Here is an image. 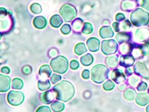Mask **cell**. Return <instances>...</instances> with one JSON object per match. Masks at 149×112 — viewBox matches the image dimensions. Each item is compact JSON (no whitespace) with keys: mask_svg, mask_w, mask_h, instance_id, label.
<instances>
[{"mask_svg":"<svg viewBox=\"0 0 149 112\" xmlns=\"http://www.w3.org/2000/svg\"><path fill=\"white\" fill-rule=\"evenodd\" d=\"M53 92L55 93V97L58 100L67 102L74 97L75 89L73 84L68 81H62L53 87Z\"/></svg>","mask_w":149,"mask_h":112,"instance_id":"6da1fadb","label":"cell"},{"mask_svg":"<svg viewBox=\"0 0 149 112\" xmlns=\"http://www.w3.org/2000/svg\"><path fill=\"white\" fill-rule=\"evenodd\" d=\"M130 19L132 25L135 27H146L149 24V13L143 8L137 7L131 12Z\"/></svg>","mask_w":149,"mask_h":112,"instance_id":"7a4b0ae2","label":"cell"},{"mask_svg":"<svg viewBox=\"0 0 149 112\" xmlns=\"http://www.w3.org/2000/svg\"><path fill=\"white\" fill-rule=\"evenodd\" d=\"M91 80L95 83H102L108 79L109 75V68L105 65L99 64L95 65L92 68L91 72Z\"/></svg>","mask_w":149,"mask_h":112,"instance_id":"3957f363","label":"cell"},{"mask_svg":"<svg viewBox=\"0 0 149 112\" xmlns=\"http://www.w3.org/2000/svg\"><path fill=\"white\" fill-rule=\"evenodd\" d=\"M50 65L55 73L63 74L68 70L69 62L65 56H58L51 60Z\"/></svg>","mask_w":149,"mask_h":112,"instance_id":"277c9868","label":"cell"},{"mask_svg":"<svg viewBox=\"0 0 149 112\" xmlns=\"http://www.w3.org/2000/svg\"><path fill=\"white\" fill-rule=\"evenodd\" d=\"M60 14L64 21L69 22L77 18L78 12L74 5L71 4H65L60 8Z\"/></svg>","mask_w":149,"mask_h":112,"instance_id":"5b68a950","label":"cell"},{"mask_svg":"<svg viewBox=\"0 0 149 112\" xmlns=\"http://www.w3.org/2000/svg\"><path fill=\"white\" fill-rule=\"evenodd\" d=\"M101 51L105 56H111L118 51V44L115 39H105L101 44Z\"/></svg>","mask_w":149,"mask_h":112,"instance_id":"8992f818","label":"cell"},{"mask_svg":"<svg viewBox=\"0 0 149 112\" xmlns=\"http://www.w3.org/2000/svg\"><path fill=\"white\" fill-rule=\"evenodd\" d=\"M7 102L11 106H17L22 104L25 99V95L20 91L11 90L7 95Z\"/></svg>","mask_w":149,"mask_h":112,"instance_id":"52a82bcc","label":"cell"},{"mask_svg":"<svg viewBox=\"0 0 149 112\" xmlns=\"http://www.w3.org/2000/svg\"><path fill=\"white\" fill-rule=\"evenodd\" d=\"M134 42L137 44L146 42L149 40V29L143 27L136 29L133 37Z\"/></svg>","mask_w":149,"mask_h":112,"instance_id":"ba28073f","label":"cell"},{"mask_svg":"<svg viewBox=\"0 0 149 112\" xmlns=\"http://www.w3.org/2000/svg\"><path fill=\"white\" fill-rule=\"evenodd\" d=\"M134 73L139 76L142 79L149 80V70L144 63L137 62L133 67Z\"/></svg>","mask_w":149,"mask_h":112,"instance_id":"9c48e42d","label":"cell"},{"mask_svg":"<svg viewBox=\"0 0 149 112\" xmlns=\"http://www.w3.org/2000/svg\"><path fill=\"white\" fill-rule=\"evenodd\" d=\"M111 80H112L115 83L119 84L120 83L125 82L126 80V76L123 73L122 70L119 69H113L111 72H110L109 75Z\"/></svg>","mask_w":149,"mask_h":112,"instance_id":"30bf717a","label":"cell"},{"mask_svg":"<svg viewBox=\"0 0 149 112\" xmlns=\"http://www.w3.org/2000/svg\"><path fill=\"white\" fill-rule=\"evenodd\" d=\"M135 102L138 106H146L149 104V93L148 92H139L135 97Z\"/></svg>","mask_w":149,"mask_h":112,"instance_id":"8fae6325","label":"cell"},{"mask_svg":"<svg viewBox=\"0 0 149 112\" xmlns=\"http://www.w3.org/2000/svg\"><path fill=\"white\" fill-rule=\"evenodd\" d=\"M135 60V58L131 54L122 55L119 59V65L125 68L131 67L134 65Z\"/></svg>","mask_w":149,"mask_h":112,"instance_id":"7c38bea8","label":"cell"},{"mask_svg":"<svg viewBox=\"0 0 149 112\" xmlns=\"http://www.w3.org/2000/svg\"><path fill=\"white\" fill-rule=\"evenodd\" d=\"M138 2L134 0H123L121 2L120 8L122 11L129 12L134 11L135 8H137Z\"/></svg>","mask_w":149,"mask_h":112,"instance_id":"4fadbf2b","label":"cell"},{"mask_svg":"<svg viewBox=\"0 0 149 112\" xmlns=\"http://www.w3.org/2000/svg\"><path fill=\"white\" fill-rule=\"evenodd\" d=\"M88 49L91 52H97L100 50V41L97 37H91L86 41Z\"/></svg>","mask_w":149,"mask_h":112,"instance_id":"5bb4252c","label":"cell"},{"mask_svg":"<svg viewBox=\"0 0 149 112\" xmlns=\"http://www.w3.org/2000/svg\"><path fill=\"white\" fill-rule=\"evenodd\" d=\"M11 79L8 76L0 74V93H5L10 89Z\"/></svg>","mask_w":149,"mask_h":112,"instance_id":"9a60e30c","label":"cell"},{"mask_svg":"<svg viewBox=\"0 0 149 112\" xmlns=\"http://www.w3.org/2000/svg\"><path fill=\"white\" fill-rule=\"evenodd\" d=\"M132 34L128 32H119L116 36V41L118 44H121L130 42L132 40Z\"/></svg>","mask_w":149,"mask_h":112,"instance_id":"2e32d148","label":"cell"},{"mask_svg":"<svg viewBox=\"0 0 149 112\" xmlns=\"http://www.w3.org/2000/svg\"><path fill=\"white\" fill-rule=\"evenodd\" d=\"M99 34L102 39L112 38L114 36V31L111 27L109 26V25H105L100 29Z\"/></svg>","mask_w":149,"mask_h":112,"instance_id":"e0dca14e","label":"cell"},{"mask_svg":"<svg viewBox=\"0 0 149 112\" xmlns=\"http://www.w3.org/2000/svg\"><path fill=\"white\" fill-rule=\"evenodd\" d=\"M105 63L110 69H116L119 65V58L117 55H111L105 58Z\"/></svg>","mask_w":149,"mask_h":112,"instance_id":"ac0fdd59","label":"cell"},{"mask_svg":"<svg viewBox=\"0 0 149 112\" xmlns=\"http://www.w3.org/2000/svg\"><path fill=\"white\" fill-rule=\"evenodd\" d=\"M55 95L53 94V92L51 90H47L44 93L41 94L40 99L41 102L44 103L45 104H51L55 99Z\"/></svg>","mask_w":149,"mask_h":112,"instance_id":"d6986e66","label":"cell"},{"mask_svg":"<svg viewBox=\"0 0 149 112\" xmlns=\"http://www.w3.org/2000/svg\"><path fill=\"white\" fill-rule=\"evenodd\" d=\"M133 48H134L133 44L130 42H127L120 44V46H118V51L121 56L122 55H130L132 53Z\"/></svg>","mask_w":149,"mask_h":112,"instance_id":"ffe728a7","label":"cell"},{"mask_svg":"<svg viewBox=\"0 0 149 112\" xmlns=\"http://www.w3.org/2000/svg\"><path fill=\"white\" fill-rule=\"evenodd\" d=\"M33 25L36 29L39 30H42L45 28L47 25V20L44 16H36L33 20Z\"/></svg>","mask_w":149,"mask_h":112,"instance_id":"44dd1931","label":"cell"},{"mask_svg":"<svg viewBox=\"0 0 149 112\" xmlns=\"http://www.w3.org/2000/svg\"><path fill=\"white\" fill-rule=\"evenodd\" d=\"M39 75L43 80L47 79L48 78H49V77H51V76L52 75V71L49 65H42V66L39 68Z\"/></svg>","mask_w":149,"mask_h":112,"instance_id":"7402d4cb","label":"cell"},{"mask_svg":"<svg viewBox=\"0 0 149 112\" xmlns=\"http://www.w3.org/2000/svg\"><path fill=\"white\" fill-rule=\"evenodd\" d=\"M141 77H140L139 76L134 73L133 74L127 77V83L128 85L130 86V87L134 88L137 87L139 83L141 81Z\"/></svg>","mask_w":149,"mask_h":112,"instance_id":"603a6c76","label":"cell"},{"mask_svg":"<svg viewBox=\"0 0 149 112\" xmlns=\"http://www.w3.org/2000/svg\"><path fill=\"white\" fill-rule=\"evenodd\" d=\"M136 94L137 93H136V90H135L134 88L129 87L124 91L123 97L126 100L133 101L135 99Z\"/></svg>","mask_w":149,"mask_h":112,"instance_id":"cb8c5ba5","label":"cell"},{"mask_svg":"<svg viewBox=\"0 0 149 112\" xmlns=\"http://www.w3.org/2000/svg\"><path fill=\"white\" fill-rule=\"evenodd\" d=\"M83 25H84V21H83L82 19L79 18H75L72 22V28L74 30V32H77V33L81 32Z\"/></svg>","mask_w":149,"mask_h":112,"instance_id":"d4e9b609","label":"cell"},{"mask_svg":"<svg viewBox=\"0 0 149 112\" xmlns=\"http://www.w3.org/2000/svg\"><path fill=\"white\" fill-rule=\"evenodd\" d=\"M50 24L54 28H58L62 25V19L60 15L58 14L53 15L50 19Z\"/></svg>","mask_w":149,"mask_h":112,"instance_id":"484cf974","label":"cell"},{"mask_svg":"<svg viewBox=\"0 0 149 112\" xmlns=\"http://www.w3.org/2000/svg\"><path fill=\"white\" fill-rule=\"evenodd\" d=\"M88 51L87 48H86V44L84 43L80 42L74 46V53L77 56H82L84 53H86Z\"/></svg>","mask_w":149,"mask_h":112,"instance_id":"4316f807","label":"cell"},{"mask_svg":"<svg viewBox=\"0 0 149 112\" xmlns=\"http://www.w3.org/2000/svg\"><path fill=\"white\" fill-rule=\"evenodd\" d=\"M81 63L84 66H90L94 62V58L90 53H86L81 58Z\"/></svg>","mask_w":149,"mask_h":112,"instance_id":"83f0119b","label":"cell"},{"mask_svg":"<svg viewBox=\"0 0 149 112\" xmlns=\"http://www.w3.org/2000/svg\"><path fill=\"white\" fill-rule=\"evenodd\" d=\"M51 108L53 112H62L65 109V106L63 102L59 101H54L51 104Z\"/></svg>","mask_w":149,"mask_h":112,"instance_id":"f1b7e54d","label":"cell"},{"mask_svg":"<svg viewBox=\"0 0 149 112\" xmlns=\"http://www.w3.org/2000/svg\"><path fill=\"white\" fill-rule=\"evenodd\" d=\"M37 86L40 91H47L51 88V83L48 79H41L38 81Z\"/></svg>","mask_w":149,"mask_h":112,"instance_id":"f546056e","label":"cell"},{"mask_svg":"<svg viewBox=\"0 0 149 112\" xmlns=\"http://www.w3.org/2000/svg\"><path fill=\"white\" fill-rule=\"evenodd\" d=\"M93 31H94V27H93V25H92L91 22H84L82 30H81V32H82L83 34L88 35V34H91L93 33Z\"/></svg>","mask_w":149,"mask_h":112,"instance_id":"4dcf8cb0","label":"cell"},{"mask_svg":"<svg viewBox=\"0 0 149 112\" xmlns=\"http://www.w3.org/2000/svg\"><path fill=\"white\" fill-rule=\"evenodd\" d=\"M120 24V32H127L128 30H130L132 27V23L130 20L125 19L123 21L119 22Z\"/></svg>","mask_w":149,"mask_h":112,"instance_id":"1f68e13d","label":"cell"},{"mask_svg":"<svg viewBox=\"0 0 149 112\" xmlns=\"http://www.w3.org/2000/svg\"><path fill=\"white\" fill-rule=\"evenodd\" d=\"M131 55L136 59H141L143 57V54H142L141 48H140V46H134V48H133L132 51Z\"/></svg>","mask_w":149,"mask_h":112,"instance_id":"d6a6232c","label":"cell"},{"mask_svg":"<svg viewBox=\"0 0 149 112\" xmlns=\"http://www.w3.org/2000/svg\"><path fill=\"white\" fill-rule=\"evenodd\" d=\"M23 81L19 78H15L12 81L11 87L14 90H21L23 88Z\"/></svg>","mask_w":149,"mask_h":112,"instance_id":"836d02e7","label":"cell"},{"mask_svg":"<svg viewBox=\"0 0 149 112\" xmlns=\"http://www.w3.org/2000/svg\"><path fill=\"white\" fill-rule=\"evenodd\" d=\"M116 84L113 81L111 80V79H109V80H106L104 83L102 84V88L103 89L106 91H111L112 90L114 89L115 88Z\"/></svg>","mask_w":149,"mask_h":112,"instance_id":"e575fe53","label":"cell"},{"mask_svg":"<svg viewBox=\"0 0 149 112\" xmlns=\"http://www.w3.org/2000/svg\"><path fill=\"white\" fill-rule=\"evenodd\" d=\"M30 11L34 14H39L42 11V8L41 5L38 3H33L30 6Z\"/></svg>","mask_w":149,"mask_h":112,"instance_id":"d590c367","label":"cell"},{"mask_svg":"<svg viewBox=\"0 0 149 112\" xmlns=\"http://www.w3.org/2000/svg\"><path fill=\"white\" fill-rule=\"evenodd\" d=\"M140 48H141L142 54L143 56H149V41L143 43L140 46Z\"/></svg>","mask_w":149,"mask_h":112,"instance_id":"8d00e7d4","label":"cell"},{"mask_svg":"<svg viewBox=\"0 0 149 112\" xmlns=\"http://www.w3.org/2000/svg\"><path fill=\"white\" fill-rule=\"evenodd\" d=\"M136 88L138 90V92H145V91L148 90V84H147V83L142 81H141L139 83V85L137 86V87H136Z\"/></svg>","mask_w":149,"mask_h":112,"instance_id":"74e56055","label":"cell"},{"mask_svg":"<svg viewBox=\"0 0 149 112\" xmlns=\"http://www.w3.org/2000/svg\"><path fill=\"white\" fill-rule=\"evenodd\" d=\"M60 31L63 34L67 35V34H70L71 31H72V27L69 24H64L60 28Z\"/></svg>","mask_w":149,"mask_h":112,"instance_id":"f35d334b","label":"cell"},{"mask_svg":"<svg viewBox=\"0 0 149 112\" xmlns=\"http://www.w3.org/2000/svg\"><path fill=\"white\" fill-rule=\"evenodd\" d=\"M61 76L57 74H53L50 77V81L53 84H55L61 80Z\"/></svg>","mask_w":149,"mask_h":112,"instance_id":"ab89813d","label":"cell"},{"mask_svg":"<svg viewBox=\"0 0 149 112\" xmlns=\"http://www.w3.org/2000/svg\"><path fill=\"white\" fill-rule=\"evenodd\" d=\"M138 4L140 5L141 8H143L146 11H149V0H140Z\"/></svg>","mask_w":149,"mask_h":112,"instance_id":"60d3db41","label":"cell"},{"mask_svg":"<svg viewBox=\"0 0 149 112\" xmlns=\"http://www.w3.org/2000/svg\"><path fill=\"white\" fill-rule=\"evenodd\" d=\"M69 67L72 70H77L79 68V63L77 60H72L69 64Z\"/></svg>","mask_w":149,"mask_h":112,"instance_id":"b9f144b4","label":"cell"},{"mask_svg":"<svg viewBox=\"0 0 149 112\" xmlns=\"http://www.w3.org/2000/svg\"><path fill=\"white\" fill-rule=\"evenodd\" d=\"M35 112H52L49 106H41L36 109Z\"/></svg>","mask_w":149,"mask_h":112,"instance_id":"7bdbcfd3","label":"cell"},{"mask_svg":"<svg viewBox=\"0 0 149 112\" xmlns=\"http://www.w3.org/2000/svg\"><path fill=\"white\" fill-rule=\"evenodd\" d=\"M125 20V15L123 13H117L116 15V22H120L123 21Z\"/></svg>","mask_w":149,"mask_h":112,"instance_id":"ee69618b","label":"cell"},{"mask_svg":"<svg viewBox=\"0 0 149 112\" xmlns=\"http://www.w3.org/2000/svg\"><path fill=\"white\" fill-rule=\"evenodd\" d=\"M22 71L23 72V74H25L26 75H28L32 72V68L29 65H26V66L22 67Z\"/></svg>","mask_w":149,"mask_h":112,"instance_id":"f6af8a7d","label":"cell"},{"mask_svg":"<svg viewBox=\"0 0 149 112\" xmlns=\"http://www.w3.org/2000/svg\"><path fill=\"white\" fill-rule=\"evenodd\" d=\"M112 28L114 32H120V24H119L118 22H115L112 24Z\"/></svg>","mask_w":149,"mask_h":112,"instance_id":"bcb514c9","label":"cell"},{"mask_svg":"<svg viewBox=\"0 0 149 112\" xmlns=\"http://www.w3.org/2000/svg\"><path fill=\"white\" fill-rule=\"evenodd\" d=\"M81 76H82L83 79H90V77H91V72H90V71L88 70H84L82 72V74H81Z\"/></svg>","mask_w":149,"mask_h":112,"instance_id":"7dc6e473","label":"cell"},{"mask_svg":"<svg viewBox=\"0 0 149 112\" xmlns=\"http://www.w3.org/2000/svg\"><path fill=\"white\" fill-rule=\"evenodd\" d=\"M127 83H126L125 82H123V83H120L118 84V90H120V91H125L126 89L127 88Z\"/></svg>","mask_w":149,"mask_h":112,"instance_id":"c3c4849f","label":"cell"},{"mask_svg":"<svg viewBox=\"0 0 149 112\" xmlns=\"http://www.w3.org/2000/svg\"><path fill=\"white\" fill-rule=\"evenodd\" d=\"M58 50L56 49H52L50 50L49 52H48V56L50 57H55L58 56Z\"/></svg>","mask_w":149,"mask_h":112,"instance_id":"681fc988","label":"cell"},{"mask_svg":"<svg viewBox=\"0 0 149 112\" xmlns=\"http://www.w3.org/2000/svg\"><path fill=\"white\" fill-rule=\"evenodd\" d=\"M134 74V70H132L131 67H127V68H125V74L126 77H130L132 74Z\"/></svg>","mask_w":149,"mask_h":112,"instance_id":"f907efd6","label":"cell"},{"mask_svg":"<svg viewBox=\"0 0 149 112\" xmlns=\"http://www.w3.org/2000/svg\"><path fill=\"white\" fill-rule=\"evenodd\" d=\"M1 73L6 74H8L10 73V69L8 68V67H4L1 68Z\"/></svg>","mask_w":149,"mask_h":112,"instance_id":"816d5d0a","label":"cell"},{"mask_svg":"<svg viewBox=\"0 0 149 112\" xmlns=\"http://www.w3.org/2000/svg\"><path fill=\"white\" fill-rule=\"evenodd\" d=\"M146 111L149 112V104L146 106Z\"/></svg>","mask_w":149,"mask_h":112,"instance_id":"f5cc1de1","label":"cell"},{"mask_svg":"<svg viewBox=\"0 0 149 112\" xmlns=\"http://www.w3.org/2000/svg\"><path fill=\"white\" fill-rule=\"evenodd\" d=\"M134 1H137V2H138V1H140V0H134Z\"/></svg>","mask_w":149,"mask_h":112,"instance_id":"db71d44e","label":"cell"},{"mask_svg":"<svg viewBox=\"0 0 149 112\" xmlns=\"http://www.w3.org/2000/svg\"><path fill=\"white\" fill-rule=\"evenodd\" d=\"M148 93H149V87H148Z\"/></svg>","mask_w":149,"mask_h":112,"instance_id":"11a10c76","label":"cell"}]
</instances>
